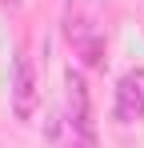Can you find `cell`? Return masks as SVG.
I'll list each match as a JSON object with an SVG mask.
<instances>
[{"instance_id":"1","label":"cell","mask_w":144,"mask_h":148,"mask_svg":"<svg viewBox=\"0 0 144 148\" xmlns=\"http://www.w3.org/2000/svg\"><path fill=\"white\" fill-rule=\"evenodd\" d=\"M68 128L72 140L80 148L96 144V128H92V100H88V84L80 72H68Z\"/></svg>"},{"instance_id":"2","label":"cell","mask_w":144,"mask_h":148,"mask_svg":"<svg viewBox=\"0 0 144 148\" xmlns=\"http://www.w3.org/2000/svg\"><path fill=\"white\" fill-rule=\"evenodd\" d=\"M64 32H68L72 52H76L88 68H104V36H100V28H96L92 20H84V16H68Z\"/></svg>"},{"instance_id":"3","label":"cell","mask_w":144,"mask_h":148,"mask_svg":"<svg viewBox=\"0 0 144 148\" xmlns=\"http://www.w3.org/2000/svg\"><path fill=\"white\" fill-rule=\"evenodd\" d=\"M12 108H16L20 120H28V116L36 112V68H32L28 56L16 60V76H12Z\"/></svg>"},{"instance_id":"4","label":"cell","mask_w":144,"mask_h":148,"mask_svg":"<svg viewBox=\"0 0 144 148\" xmlns=\"http://www.w3.org/2000/svg\"><path fill=\"white\" fill-rule=\"evenodd\" d=\"M116 120H124V124L144 120V88L136 76H124L116 88Z\"/></svg>"}]
</instances>
